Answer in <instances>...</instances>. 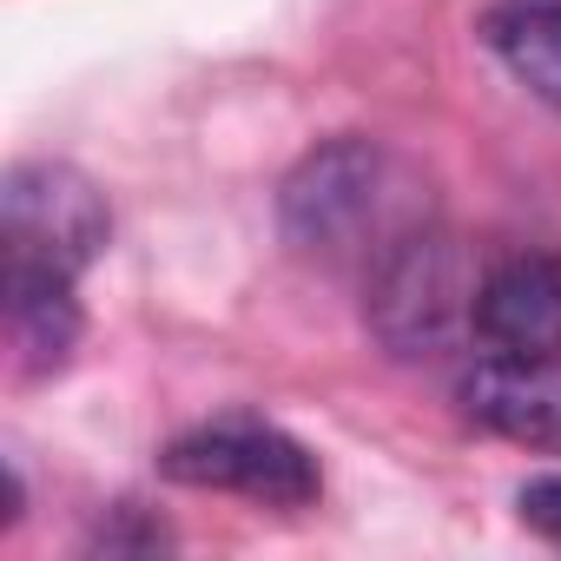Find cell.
Wrapping results in <instances>:
<instances>
[{"instance_id": "obj_1", "label": "cell", "mask_w": 561, "mask_h": 561, "mask_svg": "<svg viewBox=\"0 0 561 561\" xmlns=\"http://www.w3.org/2000/svg\"><path fill=\"white\" fill-rule=\"evenodd\" d=\"M277 225L305 257L370 277L416 225H430V198L390 146L344 133L291 165L277 192Z\"/></svg>"}, {"instance_id": "obj_2", "label": "cell", "mask_w": 561, "mask_h": 561, "mask_svg": "<svg viewBox=\"0 0 561 561\" xmlns=\"http://www.w3.org/2000/svg\"><path fill=\"white\" fill-rule=\"evenodd\" d=\"M476 285H482V277L469 271L462 244L430 218L364 277V324L403 364L443 357V351H456L469 337Z\"/></svg>"}, {"instance_id": "obj_3", "label": "cell", "mask_w": 561, "mask_h": 561, "mask_svg": "<svg viewBox=\"0 0 561 561\" xmlns=\"http://www.w3.org/2000/svg\"><path fill=\"white\" fill-rule=\"evenodd\" d=\"M159 476L179 489H218V495H244L264 508H311L324 495V469L318 456L277 423L257 416H225V423H198L179 430L159 449Z\"/></svg>"}, {"instance_id": "obj_4", "label": "cell", "mask_w": 561, "mask_h": 561, "mask_svg": "<svg viewBox=\"0 0 561 561\" xmlns=\"http://www.w3.org/2000/svg\"><path fill=\"white\" fill-rule=\"evenodd\" d=\"M113 244L106 192L67 159H21L0 179V257H34L54 271H87Z\"/></svg>"}, {"instance_id": "obj_5", "label": "cell", "mask_w": 561, "mask_h": 561, "mask_svg": "<svg viewBox=\"0 0 561 561\" xmlns=\"http://www.w3.org/2000/svg\"><path fill=\"white\" fill-rule=\"evenodd\" d=\"M456 403L476 430L528 456H561V351L554 357H476L456 383Z\"/></svg>"}, {"instance_id": "obj_6", "label": "cell", "mask_w": 561, "mask_h": 561, "mask_svg": "<svg viewBox=\"0 0 561 561\" xmlns=\"http://www.w3.org/2000/svg\"><path fill=\"white\" fill-rule=\"evenodd\" d=\"M469 344L482 357H554L561 351V257H502L482 271Z\"/></svg>"}, {"instance_id": "obj_7", "label": "cell", "mask_w": 561, "mask_h": 561, "mask_svg": "<svg viewBox=\"0 0 561 561\" xmlns=\"http://www.w3.org/2000/svg\"><path fill=\"white\" fill-rule=\"evenodd\" d=\"M80 277L34 264V257H0V324H8V357L21 383L60 377L80 351V298H73Z\"/></svg>"}, {"instance_id": "obj_8", "label": "cell", "mask_w": 561, "mask_h": 561, "mask_svg": "<svg viewBox=\"0 0 561 561\" xmlns=\"http://www.w3.org/2000/svg\"><path fill=\"white\" fill-rule=\"evenodd\" d=\"M482 47L528 87L548 113H561V0H495L482 8Z\"/></svg>"}, {"instance_id": "obj_9", "label": "cell", "mask_w": 561, "mask_h": 561, "mask_svg": "<svg viewBox=\"0 0 561 561\" xmlns=\"http://www.w3.org/2000/svg\"><path fill=\"white\" fill-rule=\"evenodd\" d=\"M133 515H139V508L119 502V522H100L87 548H93V554H126V548H133V554H152V548H172V528H165V522H133Z\"/></svg>"}, {"instance_id": "obj_10", "label": "cell", "mask_w": 561, "mask_h": 561, "mask_svg": "<svg viewBox=\"0 0 561 561\" xmlns=\"http://www.w3.org/2000/svg\"><path fill=\"white\" fill-rule=\"evenodd\" d=\"M515 515H522V528H535L541 541L561 548V469L528 476V482L515 489Z\"/></svg>"}]
</instances>
